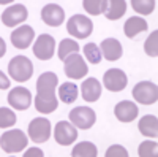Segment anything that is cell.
I'll use <instances>...</instances> for the list:
<instances>
[{
    "label": "cell",
    "instance_id": "obj_17",
    "mask_svg": "<svg viewBox=\"0 0 158 157\" xmlns=\"http://www.w3.org/2000/svg\"><path fill=\"white\" fill-rule=\"evenodd\" d=\"M123 54V49H122V45L118 40L115 38H104L101 41V56H104L106 60H118Z\"/></svg>",
    "mask_w": 158,
    "mask_h": 157
},
{
    "label": "cell",
    "instance_id": "obj_2",
    "mask_svg": "<svg viewBox=\"0 0 158 157\" xmlns=\"http://www.w3.org/2000/svg\"><path fill=\"white\" fill-rule=\"evenodd\" d=\"M8 72H10L13 80L21 81V83L29 81L33 75V63L25 56H16L10 60Z\"/></svg>",
    "mask_w": 158,
    "mask_h": 157
},
{
    "label": "cell",
    "instance_id": "obj_10",
    "mask_svg": "<svg viewBox=\"0 0 158 157\" xmlns=\"http://www.w3.org/2000/svg\"><path fill=\"white\" fill-rule=\"evenodd\" d=\"M59 84V78L56 73L46 72L41 73L36 81V95L40 97H56V87Z\"/></svg>",
    "mask_w": 158,
    "mask_h": 157
},
{
    "label": "cell",
    "instance_id": "obj_19",
    "mask_svg": "<svg viewBox=\"0 0 158 157\" xmlns=\"http://www.w3.org/2000/svg\"><path fill=\"white\" fill-rule=\"evenodd\" d=\"M149 29V25H147V21L146 19H142L141 16H133V18H130L125 25H123V32L128 38H135L138 33H142V32H146Z\"/></svg>",
    "mask_w": 158,
    "mask_h": 157
},
{
    "label": "cell",
    "instance_id": "obj_33",
    "mask_svg": "<svg viewBox=\"0 0 158 157\" xmlns=\"http://www.w3.org/2000/svg\"><path fill=\"white\" fill-rule=\"evenodd\" d=\"M25 157H43V151L38 149V148H30L25 152Z\"/></svg>",
    "mask_w": 158,
    "mask_h": 157
},
{
    "label": "cell",
    "instance_id": "obj_27",
    "mask_svg": "<svg viewBox=\"0 0 158 157\" xmlns=\"http://www.w3.org/2000/svg\"><path fill=\"white\" fill-rule=\"evenodd\" d=\"M84 54H85V59L90 62V63H94V65H97V63H100L101 62V51L98 49V46L95 45V43H87L85 46H84Z\"/></svg>",
    "mask_w": 158,
    "mask_h": 157
},
{
    "label": "cell",
    "instance_id": "obj_7",
    "mask_svg": "<svg viewBox=\"0 0 158 157\" xmlns=\"http://www.w3.org/2000/svg\"><path fill=\"white\" fill-rule=\"evenodd\" d=\"M29 137L33 143H46L51 137V122L46 117H35L29 124Z\"/></svg>",
    "mask_w": 158,
    "mask_h": 157
},
{
    "label": "cell",
    "instance_id": "obj_22",
    "mask_svg": "<svg viewBox=\"0 0 158 157\" xmlns=\"http://www.w3.org/2000/svg\"><path fill=\"white\" fill-rule=\"evenodd\" d=\"M57 107H59L57 97H40V95L35 97V108L36 111L43 114H49L52 111H56Z\"/></svg>",
    "mask_w": 158,
    "mask_h": 157
},
{
    "label": "cell",
    "instance_id": "obj_13",
    "mask_svg": "<svg viewBox=\"0 0 158 157\" xmlns=\"http://www.w3.org/2000/svg\"><path fill=\"white\" fill-rule=\"evenodd\" d=\"M8 103L13 108H16L19 111H24L30 107L32 103V94L27 87H15L8 94Z\"/></svg>",
    "mask_w": 158,
    "mask_h": 157
},
{
    "label": "cell",
    "instance_id": "obj_9",
    "mask_svg": "<svg viewBox=\"0 0 158 157\" xmlns=\"http://www.w3.org/2000/svg\"><path fill=\"white\" fill-rule=\"evenodd\" d=\"M103 83H104V87L111 90V92H120V90L127 87L128 78L125 72L120 68H109L108 72H104Z\"/></svg>",
    "mask_w": 158,
    "mask_h": 157
},
{
    "label": "cell",
    "instance_id": "obj_24",
    "mask_svg": "<svg viewBox=\"0 0 158 157\" xmlns=\"http://www.w3.org/2000/svg\"><path fill=\"white\" fill-rule=\"evenodd\" d=\"M98 154V149L94 143L90 141H82V143H77V145L73 148L71 155L73 157H95Z\"/></svg>",
    "mask_w": 158,
    "mask_h": 157
},
{
    "label": "cell",
    "instance_id": "obj_29",
    "mask_svg": "<svg viewBox=\"0 0 158 157\" xmlns=\"http://www.w3.org/2000/svg\"><path fill=\"white\" fill-rule=\"evenodd\" d=\"M144 51H146V54L150 56V57L158 56V30H155L149 35V38L146 40V43H144Z\"/></svg>",
    "mask_w": 158,
    "mask_h": 157
},
{
    "label": "cell",
    "instance_id": "obj_6",
    "mask_svg": "<svg viewBox=\"0 0 158 157\" xmlns=\"http://www.w3.org/2000/svg\"><path fill=\"white\" fill-rule=\"evenodd\" d=\"M63 62H65V65H63L65 75H67L70 80H81V78H84L89 72L87 63L84 62V59L81 57L79 52H74V54L68 56Z\"/></svg>",
    "mask_w": 158,
    "mask_h": 157
},
{
    "label": "cell",
    "instance_id": "obj_23",
    "mask_svg": "<svg viewBox=\"0 0 158 157\" xmlns=\"http://www.w3.org/2000/svg\"><path fill=\"white\" fill-rule=\"evenodd\" d=\"M77 94H79V89L74 83H65L59 87V97L63 103H67V105L76 102Z\"/></svg>",
    "mask_w": 158,
    "mask_h": 157
},
{
    "label": "cell",
    "instance_id": "obj_1",
    "mask_svg": "<svg viewBox=\"0 0 158 157\" xmlns=\"http://www.w3.org/2000/svg\"><path fill=\"white\" fill-rule=\"evenodd\" d=\"M0 143H2V149L6 154H13V152H21L29 143V138L22 130L15 129V130H6L3 132L2 138H0Z\"/></svg>",
    "mask_w": 158,
    "mask_h": 157
},
{
    "label": "cell",
    "instance_id": "obj_3",
    "mask_svg": "<svg viewBox=\"0 0 158 157\" xmlns=\"http://www.w3.org/2000/svg\"><path fill=\"white\" fill-rule=\"evenodd\" d=\"M67 30L74 38L84 40V38H87L92 32H94V24H92V19H89L87 16L74 15L67 22Z\"/></svg>",
    "mask_w": 158,
    "mask_h": 157
},
{
    "label": "cell",
    "instance_id": "obj_20",
    "mask_svg": "<svg viewBox=\"0 0 158 157\" xmlns=\"http://www.w3.org/2000/svg\"><path fill=\"white\" fill-rule=\"evenodd\" d=\"M139 132L146 137H155L158 135V119L153 114H146L139 121Z\"/></svg>",
    "mask_w": 158,
    "mask_h": 157
},
{
    "label": "cell",
    "instance_id": "obj_32",
    "mask_svg": "<svg viewBox=\"0 0 158 157\" xmlns=\"http://www.w3.org/2000/svg\"><path fill=\"white\" fill-rule=\"evenodd\" d=\"M128 157V152H127V149L123 148V146H120V145H114V146H111V148H108V151H106V157Z\"/></svg>",
    "mask_w": 158,
    "mask_h": 157
},
{
    "label": "cell",
    "instance_id": "obj_16",
    "mask_svg": "<svg viewBox=\"0 0 158 157\" xmlns=\"http://www.w3.org/2000/svg\"><path fill=\"white\" fill-rule=\"evenodd\" d=\"M114 114L120 122H131L138 117V107L130 100H122L115 105Z\"/></svg>",
    "mask_w": 158,
    "mask_h": 157
},
{
    "label": "cell",
    "instance_id": "obj_18",
    "mask_svg": "<svg viewBox=\"0 0 158 157\" xmlns=\"http://www.w3.org/2000/svg\"><path fill=\"white\" fill-rule=\"evenodd\" d=\"M81 95L85 102H97L101 95V84L95 78H89L81 84Z\"/></svg>",
    "mask_w": 158,
    "mask_h": 157
},
{
    "label": "cell",
    "instance_id": "obj_28",
    "mask_svg": "<svg viewBox=\"0 0 158 157\" xmlns=\"http://www.w3.org/2000/svg\"><path fill=\"white\" fill-rule=\"evenodd\" d=\"M131 7L139 15H150L155 8V0H131Z\"/></svg>",
    "mask_w": 158,
    "mask_h": 157
},
{
    "label": "cell",
    "instance_id": "obj_8",
    "mask_svg": "<svg viewBox=\"0 0 158 157\" xmlns=\"http://www.w3.org/2000/svg\"><path fill=\"white\" fill-rule=\"evenodd\" d=\"M54 51H56V40L52 35L41 33L33 43V54L40 60H49L54 56Z\"/></svg>",
    "mask_w": 158,
    "mask_h": 157
},
{
    "label": "cell",
    "instance_id": "obj_14",
    "mask_svg": "<svg viewBox=\"0 0 158 157\" xmlns=\"http://www.w3.org/2000/svg\"><path fill=\"white\" fill-rule=\"evenodd\" d=\"M35 38V30L30 25H21L11 32V43L18 49H27Z\"/></svg>",
    "mask_w": 158,
    "mask_h": 157
},
{
    "label": "cell",
    "instance_id": "obj_25",
    "mask_svg": "<svg viewBox=\"0 0 158 157\" xmlns=\"http://www.w3.org/2000/svg\"><path fill=\"white\" fill-rule=\"evenodd\" d=\"M74 52H79V45H77V41L71 40V38H65V40L60 41V45H59V52H57L59 59L65 60L68 56L74 54Z\"/></svg>",
    "mask_w": 158,
    "mask_h": 157
},
{
    "label": "cell",
    "instance_id": "obj_4",
    "mask_svg": "<svg viewBox=\"0 0 158 157\" xmlns=\"http://www.w3.org/2000/svg\"><path fill=\"white\" fill-rule=\"evenodd\" d=\"M133 97L141 105H153L158 100V87L152 81H141L133 87Z\"/></svg>",
    "mask_w": 158,
    "mask_h": 157
},
{
    "label": "cell",
    "instance_id": "obj_34",
    "mask_svg": "<svg viewBox=\"0 0 158 157\" xmlns=\"http://www.w3.org/2000/svg\"><path fill=\"white\" fill-rule=\"evenodd\" d=\"M0 80H2V83H0V87H2V89H6L10 86V81H8V78L3 75V72L0 73Z\"/></svg>",
    "mask_w": 158,
    "mask_h": 157
},
{
    "label": "cell",
    "instance_id": "obj_21",
    "mask_svg": "<svg viewBox=\"0 0 158 157\" xmlns=\"http://www.w3.org/2000/svg\"><path fill=\"white\" fill-rule=\"evenodd\" d=\"M127 11V2L125 0H112V2H108V10L104 13L109 21H115L120 19Z\"/></svg>",
    "mask_w": 158,
    "mask_h": 157
},
{
    "label": "cell",
    "instance_id": "obj_5",
    "mask_svg": "<svg viewBox=\"0 0 158 157\" xmlns=\"http://www.w3.org/2000/svg\"><path fill=\"white\" fill-rule=\"evenodd\" d=\"M70 121L81 130H89L97 121V114L95 111L89 108V107H76L70 111L68 114Z\"/></svg>",
    "mask_w": 158,
    "mask_h": 157
},
{
    "label": "cell",
    "instance_id": "obj_30",
    "mask_svg": "<svg viewBox=\"0 0 158 157\" xmlns=\"http://www.w3.org/2000/svg\"><path fill=\"white\" fill-rule=\"evenodd\" d=\"M16 121H18V117L11 110L3 108V107L0 108V129H8L11 125H15Z\"/></svg>",
    "mask_w": 158,
    "mask_h": 157
},
{
    "label": "cell",
    "instance_id": "obj_11",
    "mask_svg": "<svg viewBox=\"0 0 158 157\" xmlns=\"http://www.w3.org/2000/svg\"><path fill=\"white\" fill-rule=\"evenodd\" d=\"M54 138L59 145L68 146L76 141L77 138V130L67 121H59L54 127Z\"/></svg>",
    "mask_w": 158,
    "mask_h": 157
},
{
    "label": "cell",
    "instance_id": "obj_31",
    "mask_svg": "<svg viewBox=\"0 0 158 157\" xmlns=\"http://www.w3.org/2000/svg\"><path fill=\"white\" fill-rule=\"evenodd\" d=\"M156 143L155 141H142L141 145H139V155L141 157H152V155H156Z\"/></svg>",
    "mask_w": 158,
    "mask_h": 157
},
{
    "label": "cell",
    "instance_id": "obj_26",
    "mask_svg": "<svg viewBox=\"0 0 158 157\" xmlns=\"http://www.w3.org/2000/svg\"><path fill=\"white\" fill-rule=\"evenodd\" d=\"M84 10L89 15H103L108 10V2L106 0H84L82 2Z\"/></svg>",
    "mask_w": 158,
    "mask_h": 157
},
{
    "label": "cell",
    "instance_id": "obj_15",
    "mask_svg": "<svg viewBox=\"0 0 158 157\" xmlns=\"http://www.w3.org/2000/svg\"><path fill=\"white\" fill-rule=\"evenodd\" d=\"M41 19L49 27H59L65 21V13H63L62 7H59L56 3H48L41 10Z\"/></svg>",
    "mask_w": 158,
    "mask_h": 157
},
{
    "label": "cell",
    "instance_id": "obj_12",
    "mask_svg": "<svg viewBox=\"0 0 158 157\" xmlns=\"http://www.w3.org/2000/svg\"><path fill=\"white\" fill-rule=\"evenodd\" d=\"M27 8L21 3L11 5L8 7L3 13H2V22L6 25V27H16L18 24L24 22L27 19Z\"/></svg>",
    "mask_w": 158,
    "mask_h": 157
}]
</instances>
